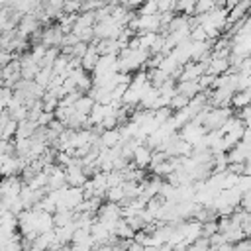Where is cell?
<instances>
[{
    "label": "cell",
    "mask_w": 251,
    "mask_h": 251,
    "mask_svg": "<svg viewBox=\"0 0 251 251\" xmlns=\"http://www.w3.org/2000/svg\"><path fill=\"white\" fill-rule=\"evenodd\" d=\"M94 251H114V245H110V243H104V245H96V247H94Z\"/></svg>",
    "instance_id": "1f68e13d"
},
{
    "label": "cell",
    "mask_w": 251,
    "mask_h": 251,
    "mask_svg": "<svg viewBox=\"0 0 251 251\" xmlns=\"http://www.w3.org/2000/svg\"><path fill=\"white\" fill-rule=\"evenodd\" d=\"M186 251H210V243H208L206 237H200V239H196L192 245H188Z\"/></svg>",
    "instance_id": "d4e9b609"
},
{
    "label": "cell",
    "mask_w": 251,
    "mask_h": 251,
    "mask_svg": "<svg viewBox=\"0 0 251 251\" xmlns=\"http://www.w3.org/2000/svg\"><path fill=\"white\" fill-rule=\"evenodd\" d=\"M86 51H88V45H86V43H82V41H78L75 47H71V55H69V57H71V59H78V61H80V59L84 57V53H86Z\"/></svg>",
    "instance_id": "d6986e66"
},
{
    "label": "cell",
    "mask_w": 251,
    "mask_h": 251,
    "mask_svg": "<svg viewBox=\"0 0 251 251\" xmlns=\"http://www.w3.org/2000/svg\"><path fill=\"white\" fill-rule=\"evenodd\" d=\"M90 235H92V239H94V245L110 243V239L114 237L112 231H110L104 224H100V222H94V226L90 227Z\"/></svg>",
    "instance_id": "52a82bcc"
},
{
    "label": "cell",
    "mask_w": 251,
    "mask_h": 251,
    "mask_svg": "<svg viewBox=\"0 0 251 251\" xmlns=\"http://www.w3.org/2000/svg\"><path fill=\"white\" fill-rule=\"evenodd\" d=\"M0 86H2V71H0Z\"/></svg>",
    "instance_id": "e575fe53"
},
{
    "label": "cell",
    "mask_w": 251,
    "mask_h": 251,
    "mask_svg": "<svg viewBox=\"0 0 251 251\" xmlns=\"http://www.w3.org/2000/svg\"><path fill=\"white\" fill-rule=\"evenodd\" d=\"M233 251H251V239H241V241H237L235 245H233Z\"/></svg>",
    "instance_id": "f546056e"
},
{
    "label": "cell",
    "mask_w": 251,
    "mask_h": 251,
    "mask_svg": "<svg viewBox=\"0 0 251 251\" xmlns=\"http://www.w3.org/2000/svg\"><path fill=\"white\" fill-rule=\"evenodd\" d=\"M200 92H202V90H200L198 82H176V94H182V96H186L188 100L194 98V96L200 94Z\"/></svg>",
    "instance_id": "4fadbf2b"
},
{
    "label": "cell",
    "mask_w": 251,
    "mask_h": 251,
    "mask_svg": "<svg viewBox=\"0 0 251 251\" xmlns=\"http://www.w3.org/2000/svg\"><path fill=\"white\" fill-rule=\"evenodd\" d=\"M186 106H188V98L182 96V94H175V96L171 98V104H169L171 112H178V110H182V108H186Z\"/></svg>",
    "instance_id": "ac0fdd59"
},
{
    "label": "cell",
    "mask_w": 251,
    "mask_h": 251,
    "mask_svg": "<svg viewBox=\"0 0 251 251\" xmlns=\"http://www.w3.org/2000/svg\"><path fill=\"white\" fill-rule=\"evenodd\" d=\"M206 71H208V65L206 63H194V61H190V63H186L182 67V73H180L178 82H196L202 75H206Z\"/></svg>",
    "instance_id": "277c9868"
},
{
    "label": "cell",
    "mask_w": 251,
    "mask_h": 251,
    "mask_svg": "<svg viewBox=\"0 0 251 251\" xmlns=\"http://www.w3.org/2000/svg\"><path fill=\"white\" fill-rule=\"evenodd\" d=\"M73 220H75V212L67 210V208H61L53 214V226L55 227H65V226L73 224Z\"/></svg>",
    "instance_id": "30bf717a"
},
{
    "label": "cell",
    "mask_w": 251,
    "mask_h": 251,
    "mask_svg": "<svg viewBox=\"0 0 251 251\" xmlns=\"http://www.w3.org/2000/svg\"><path fill=\"white\" fill-rule=\"evenodd\" d=\"M214 8H216V2H212V0H200V2H196V6H194V16L210 14Z\"/></svg>",
    "instance_id": "e0dca14e"
},
{
    "label": "cell",
    "mask_w": 251,
    "mask_h": 251,
    "mask_svg": "<svg viewBox=\"0 0 251 251\" xmlns=\"http://www.w3.org/2000/svg\"><path fill=\"white\" fill-rule=\"evenodd\" d=\"M214 233H218V220H212V222H204L202 224V237H210V235H214Z\"/></svg>",
    "instance_id": "44dd1931"
},
{
    "label": "cell",
    "mask_w": 251,
    "mask_h": 251,
    "mask_svg": "<svg viewBox=\"0 0 251 251\" xmlns=\"http://www.w3.org/2000/svg\"><path fill=\"white\" fill-rule=\"evenodd\" d=\"M155 14H157V2H145L137 10V16H155Z\"/></svg>",
    "instance_id": "ffe728a7"
},
{
    "label": "cell",
    "mask_w": 251,
    "mask_h": 251,
    "mask_svg": "<svg viewBox=\"0 0 251 251\" xmlns=\"http://www.w3.org/2000/svg\"><path fill=\"white\" fill-rule=\"evenodd\" d=\"M208 243H210V247H218V245H224L226 243V237H224V233H214V235H210L208 237Z\"/></svg>",
    "instance_id": "83f0119b"
},
{
    "label": "cell",
    "mask_w": 251,
    "mask_h": 251,
    "mask_svg": "<svg viewBox=\"0 0 251 251\" xmlns=\"http://www.w3.org/2000/svg\"><path fill=\"white\" fill-rule=\"evenodd\" d=\"M55 118H53V114L51 112H41V116L35 120V124H37V127H41V129H45L51 122H53Z\"/></svg>",
    "instance_id": "484cf974"
},
{
    "label": "cell",
    "mask_w": 251,
    "mask_h": 251,
    "mask_svg": "<svg viewBox=\"0 0 251 251\" xmlns=\"http://www.w3.org/2000/svg\"><path fill=\"white\" fill-rule=\"evenodd\" d=\"M151 149L149 147H145V145H139L137 149H135V153H133V157H131V163L135 165V169H145V167H149V163H151Z\"/></svg>",
    "instance_id": "ba28073f"
},
{
    "label": "cell",
    "mask_w": 251,
    "mask_h": 251,
    "mask_svg": "<svg viewBox=\"0 0 251 251\" xmlns=\"http://www.w3.org/2000/svg\"><path fill=\"white\" fill-rule=\"evenodd\" d=\"M16 129H18V124L14 120H10L6 124V127H4V131H2V139L4 141H10L12 137H16Z\"/></svg>",
    "instance_id": "7402d4cb"
},
{
    "label": "cell",
    "mask_w": 251,
    "mask_h": 251,
    "mask_svg": "<svg viewBox=\"0 0 251 251\" xmlns=\"http://www.w3.org/2000/svg\"><path fill=\"white\" fill-rule=\"evenodd\" d=\"M243 175L251 176V163H245V173H243Z\"/></svg>",
    "instance_id": "836d02e7"
},
{
    "label": "cell",
    "mask_w": 251,
    "mask_h": 251,
    "mask_svg": "<svg viewBox=\"0 0 251 251\" xmlns=\"http://www.w3.org/2000/svg\"><path fill=\"white\" fill-rule=\"evenodd\" d=\"M247 106H251V90L235 92L231 96V110H243Z\"/></svg>",
    "instance_id": "7c38bea8"
},
{
    "label": "cell",
    "mask_w": 251,
    "mask_h": 251,
    "mask_svg": "<svg viewBox=\"0 0 251 251\" xmlns=\"http://www.w3.org/2000/svg\"><path fill=\"white\" fill-rule=\"evenodd\" d=\"M63 29H61V25L59 24H55V25H49L45 31H41V35H39V43L41 45H45L47 49L49 47H61V41H63Z\"/></svg>",
    "instance_id": "8992f818"
},
{
    "label": "cell",
    "mask_w": 251,
    "mask_h": 251,
    "mask_svg": "<svg viewBox=\"0 0 251 251\" xmlns=\"http://www.w3.org/2000/svg\"><path fill=\"white\" fill-rule=\"evenodd\" d=\"M122 220V206L120 204H112V202H106L98 208L96 212V222L104 224L110 231H114V226ZM114 235V233H112Z\"/></svg>",
    "instance_id": "6da1fadb"
},
{
    "label": "cell",
    "mask_w": 251,
    "mask_h": 251,
    "mask_svg": "<svg viewBox=\"0 0 251 251\" xmlns=\"http://www.w3.org/2000/svg\"><path fill=\"white\" fill-rule=\"evenodd\" d=\"M92 106H94L92 98H90L88 94H82V96L78 98V102H76V104H75L73 108H75V112H76V114L88 116V114H90V110H92Z\"/></svg>",
    "instance_id": "5bb4252c"
},
{
    "label": "cell",
    "mask_w": 251,
    "mask_h": 251,
    "mask_svg": "<svg viewBox=\"0 0 251 251\" xmlns=\"http://www.w3.org/2000/svg\"><path fill=\"white\" fill-rule=\"evenodd\" d=\"M114 237H118V239H122V241H131L133 239V235H135V231L126 224V220L122 218L116 226H114Z\"/></svg>",
    "instance_id": "8fae6325"
},
{
    "label": "cell",
    "mask_w": 251,
    "mask_h": 251,
    "mask_svg": "<svg viewBox=\"0 0 251 251\" xmlns=\"http://www.w3.org/2000/svg\"><path fill=\"white\" fill-rule=\"evenodd\" d=\"M231 108H212L210 114L204 120V129L206 131H220V127L226 124L227 118H231Z\"/></svg>",
    "instance_id": "7a4b0ae2"
},
{
    "label": "cell",
    "mask_w": 251,
    "mask_h": 251,
    "mask_svg": "<svg viewBox=\"0 0 251 251\" xmlns=\"http://www.w3.org/2000/svg\"><path fill=\"white\" fill-rule=\"evenodd\" d=\"M16 57H18V55H14V53H8V51L0 49V71H2L4 67H8Z\"/></svg>",
    "instance_id": "4316f807"
},
{
    "label": "cell",
    "mask_w": 251,
    "mask_h": 251,
    "mask_svg": "<svg viewBox=\"0 0 251 251\" xmlns=\"http://www.w3.org/2000/svg\"><path fill=\"white\" fill-rule=\"evenodd\" d=\"M210 251H233V245L224 243V245H218V247H210Z\"/></svg>",
    "instance_id": "4dcf8cb0"
},
{
    "label": "cell",
    "mask_w": 251,
    "mask_h": 251,
    "mask_svg": "<svg viewBox=\"0 0 251 251\" xmlns=\"http://www.w3.org/2000/svg\"><path fill=\"white\" fill-rule=\"evenodd\" d=\"M104 198H106L108 202H112V204H122V202L126 200V192H124V188H122V184H120V186L108 188Z\"/></svg>",
    "instance_id": "9a60e30c"
},
{
    "label": "cell",
    "mask_w": 251,
    "mask_h": 251,
    "mask_svg": "<svg viewBox=\"0 0 251 251\" xmlns=\"http://www.w3.org/2000/svg\"><path fill=\"white\" fill-rule=\"evenodd\" d=\"M22 186H24V180H20L18 176H6V178H2L0 180V198L2 200H8V198L20 196Z\"/></svg>",
    "instance_id": "5b68a950"
},
{
    "label": "cell",
    "mask_w": 251,
    "mask_h": 251,
    "mask_svg": "<svg viewBox=\"0 0 251 251\" xmlns=\"http://www.w3.org/2000/svg\"><path fill=\"white\" fill-rule=\"evenodd\" d=\"M118 73V55H102L98 57V63L92 71V78L94 76H108Z\"/></svg>",
    "instance_id": "3957f363"
},
{
    "label": "cell",
    "mask_w": 251,
    "mask_h": 251,
    "mask_svg": "<svg viewBox=\"0 0 251 251\" xmlns=\"http://www.w3.org/2000/svg\"><path fill=\"white\" fill-rule=\"evenodd\" d=\"M157 37H159V33H141V35H137V39H139V49L149 53V49L155 45Z\"/></svg>",
    "instance_id": "2e32d148"
},
{
    "label": "cell",
    "mask_w": 251,
    "mask_h": 251,
    "mask_svg": "<svg viewBox=\"0 0 251 251\" xmlns=\"http://www.w3.org/2000/svg\"><path fill=\"white\" fill-rule=\"evenodd\" d=\"M239 208L245 210V212H251V190H247V192L241 194V204H239Z\"/></svg>",
    "instance_id": "f1b7e54d"
},
{
    "label": "cell",
    "mask_w": 251,
    "mask_h": 251,
    "mask_svg": "<svg viewBox=\"0 0 251 251\" xmlns=\"http://www.w3.org/2000/svg\"><path fill=\"white\" fill-rule=\"evenodd\" d=\"M176 2L171 0H157V14H167V12H175Z\"/></svg>",
    "instance_id": "603a6c76"
},
{
    "label": "cell",
    "mask_w": 251,
    "mask_h": 251,
    "mask_svg": "<svg viewBox=\"0 0 251 251\" xmlns=\"http://www.w3.org/2000/svg\"><path fill=\"white\" fill-rule=\"evenodd\" d=\"M155 251H173V245H169V243H163V245L155 247Z\"/></svg>",
    "instance_id": "d6a6232c"
},
{
    "label": "cell",
    "mask_w": 251,
    "mask_h": 251,
    "mask_svg": "<svg viewBox=\"0 0 251 251\" xmlns=\"http://www.w3.org/2000/svg\"><path fill=\"white\" fill-rule=\"evenodd\" d=\"M126 224L133 229V231H141L145 227V222L141 220V214L139 216H133V218H126Z\"/></svg>",
    "instance_id": "cb8c5ba5"
},
{
    "label": "cell",
    "mask_w": 251,
    "mask_h": 251,
    "mask_svg": "<svg viewBox=\"0 0 251 251\" xmlns=\"http://www.w3.org/2000/svg\"><path fill=\"white\" fill-rule=\"evenodd\" d=\"M37 131V124L31 122V120H24L18 124V129H16V137L14 139H29L33 133Z\"/></svg>",
    "instance_id": "9c48e42d"
}]
</instances>
